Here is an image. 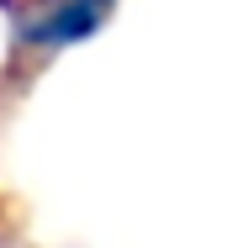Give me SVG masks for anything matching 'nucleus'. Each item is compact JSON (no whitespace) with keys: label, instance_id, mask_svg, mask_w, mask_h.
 I'll use <instances>...</instances> for the list:
<instances>
[{"label":"nucleus","instance_id":"1","mask_svg":"<svg viewBox=\"0 0 243 248\" xmlns=\"http://www.w3.org/2000/svg\"><path fill=\"white\" fill-rule=\"evenodd\" d=\"M111 5L116 0H16L5 11L27 48H69L80 37H96Z\"/></svg>","mask_w":243,"mask_h":248}]
</instances>
